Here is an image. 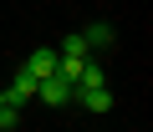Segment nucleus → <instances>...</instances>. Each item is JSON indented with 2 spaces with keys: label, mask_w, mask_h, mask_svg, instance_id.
I'll return each mask as SVG.
<instances>
[{
  "label": "nucleus",
  "mask_w": 153,
  "mask_h": 132,
  "mask_svg": "<svg viewBox=\"0 0 153 132\" xmlns=\"http://www.w3.org/2000/svg\"><path fill=\"white\" fill-rule=\"evenodd\" d=\"M71 102L87 107V112H112V87H97V92H76L71 87Z\"/></svg>",
  "instance_id": "4"
},
{
  "label": "nucleus",
  "mask_w": 153,
  "mask_h": 132,
  "mask_svg": "<svg viewBox=\"0 0 153 132\" xmlns=\"http://www.w3.org/2000/svg\"><path fill=\"white\" fill-rule=\"evenodd\" d=\"M56 56H71V61H87L92 51H87V41H82V31H76V36H66V41H61V51H56Z\"/></svg>",
  "instance_id": "7"
},
{
  "label": "nucleus",
  "mask_w": 153,
  "mask_h": 132,
  "mask_svg": "<svg viewBox=\"0 0 153 132\" xmlns=\"http://www.w3.org/2000/svg\"><path fill=\"white\" fill-rule=\"evenodd\" d=\"M26 76H36V81H46V76H56V46H36L31 56H26V66H21Z\"/></svg>",
  "instance_id": "1"
},
{
  "label": "nucleus",
  "mask_w": 153,
  "mask_h": 132,
  "mask_svg": "<svg viewBox=\"0 0 153 132\" xmlns=\"http://www.w3.org/2000/svg\"><path fill=\"white\" fill-rule=\"evenodd\" d=\"M82 41H87V51H107V46L117 41V31H112L107 21H97V26H87V31H82Z\"/></svg>",
  "instance_id": "6"
},
{
  "label": "nucleus",
  "mask_w": 153,
  "mask_h": 132,
  "mask_svg": "<svg viewBox=\"0 0 153 132\" xmlns=\"http://www.w3.org/2000/svg\"><path fill=\"white\" fill-rule=\"evenodd\" d=\"M36 97L51 102V107H61V102H71V81L66 76H46V81H36Z\"/></svg>",
  "instance_id": "3"
},
{
  "label": "nucleus",
  "mask_w": 153,
  "mask_h": 132,
  "mask_svg": "<svg viewBox=\"0 0 153 132\" xmlns=\"http://www.w3.org/2000/svg\"><path fill=\"white\" fill-rule=\"evenodd\" d=\"M0 92H5V107H26V102L36 97V76L16 71V81H10V87H0Z\"/></svg>",
  "instance_id": "2"
},
{
  "label": "nucleus",
  "mask_w": 153,
  "mask_h": 132,
  "mask_svg": "<svg viewBox=\"0 0 153 132\" xmlns=\"http://www.w3.org/2000/svg\"><path fill=\"white\" fill-rule=\"evenodd\" d=\"M0 107H5V92H0Z\"/></svg>",
  "instance_id": "9"
},
{
  "label": "nucleus",
  "mask_w": 153,
  "mask_h": 132,
  "mask_svg": "<svg viewBox=\"0 0 153 132\" xmlns=\"http://www.w3.org/2000/svg\"><path fill=\"white\" fill-rule=\"evenodd\" d=\"M71 87H76V92H97V87H107V66L87 56V66H82V76H76Z\"/></svg>",
  "instance_id": "5"
},
{
  "label": "nucleus",
  "mask_w": 153,
  "mask_h": 132,
  "mask_svg": "<svg viewBox=\"0 0 153 132\" xmlns=\"http://www.w3.org/2000/svg\"><path fill=\"white\" fill-rule=\"evenodd\" d=\"M21 127V107H0V132H16Z\"/></svg>",
  "instance_id": "8"
}]
</instances>
